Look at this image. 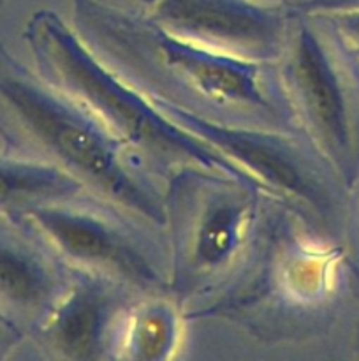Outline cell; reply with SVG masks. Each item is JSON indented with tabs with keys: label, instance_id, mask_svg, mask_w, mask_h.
<instances>
[{
	"label": "cell",
	"instance_id": "1",
	"mask_svg": "<svg viewBox=\"0 0 359 361\" xmlns=\"http://www.w3.org/2000/svg\"><path fill=\"white\" fill-rule=\"evenodd\" d=\"M28 37L49 83L94 113L150 175L153 164L155 173L225 176L270 192L236 162L172 122L55 13L35 14Z\"/></svg>",
	"mask_w": 359,
	"mask_h": 361
},
{
	"label": "cell",
	"instance_id": "15",
	"mask_svg": "<svg viewBox=\"0 0 359 361\" xmlns=\"http://www.w3.org/2000/svg\"><path fill=\"white\" fill-rule=\"evenodd\" d=\"M277 2H280V4H284V0H277Z\"/></svg>",
	"mask_w": 359,
	"mask_h": 361
},
{
	"label": "cell",
	"instance_id": "10",
	"mask_svg": "<svg viewBox=\"0 0 359 361\" xmlns=\"http://www.w3.org/2000/svg\"><path fill=\"white\" fill-rule=\"evenodd\" d=\"M35 250L0 240V295L14 305L48 316L70 279Z\"/></svg>",
	"mask_w": 359,
	"mask_h": 361
},
{
	"label": "cell",
	"instance_id": "12",
	"mask_svg": "<svg viewBox=\"0 0 359 361\" xmlns=\"http://www.w3.org/2000/svg\"><path fill=\"white\" fill-rule=\"evenodd\" d=\"M178 319L165 303H146L127 317L123 335L118 338L130 360H165L176 345Z\"/></svg>",
	"mask_w": 359,
	"mask_h": 361
},
{
	"label": "cell",
	"instance_id": "13",
	"mask_svg": "<svg viewBox=\"0 0 359 361\" xmlns=\"http://www.w3.org/2000/svg\"><path fill=\"white\" fill-rule=\"evenodd\" d=\"M340 23L352 34L359 35V9L348 11V13L340 14Z\"/></svg>",
	"mask_w": 359,
	"mask_h": 361
},
{
	"label": "cell",
	"instance_id": "9",
	"mask_svg": "<svg viewBox=\"0 0 359 361\" xmlns=\"http://www.w3.org/2000/svg\"><path fill=\"white\" fill-rule=\"evenodd\" d=\"M239 185L245 183H236L232 190L211 194L203 201L194 221H190L187 228V259L190 270L206 274L220 268L234 256L253 207L250 196L234 192Z\"/></svg>",
	"mask_w": 359,
	"mask_h": 361
},
{
	"label": "cell",
	"instance_id": "2",
	"mask_svg": "<svg viewBox=\"0 0 359 361\" xmlns=\"http://www.w3.org/2000/svg\"><path fill=\"white\" fill-rule=\"evenodd\" d=\"M0 95L53 164L144 224H168V203L150 173L84 106L7 63H0Z\"/></svg>",
	"mask_w": 359,
	"mask_h": 361
},
{
	"label": "cell",
	"instance_id": "6",
	"mask_svg": "<svg viewBox=\"0 0 359 361\" xmlns=\"http://www.w3.org/2000/svg\"><path fill=\"white\" fill-rule=\"evenodd\" d=\"M148 7L169 34L257 62H278L291 30V11L277 0H153Z\"/></svg>",
	"mask_w": 359,
	"mask_h": 361
},
{
	"label": "cell",
	"instance_id": "14",
	"mask_svg": "<svg viewBox=\"0 0 359 361\" xmlns=\"http://www.w3.org/2000/svg\"><path fill=\"white\" fill-rule=\"evenodd\" d=\"M143 2H146V4H148V6H150V4H151V2H153V0H143Z\"/></svg>",
	"mask_w": 359,
	"mask_h": 361
},
{
	"label": "cell",
	"instance_id": "5",
	"mask_svg": "<svg viewBox=\"0 0 359 361\" xmlns=\"http://www.w3.org/2000/svg\"><path fill=\"white\" fill-rule=\"evenodd\" d=\"M144 92L172 122L236 162L270 192L294 197L313 208L326 204L315 166L292 136L271 127L217 120L157 92Z\"/></svg>",
	"mask_w": 359,
	"mask_h": 361
},
{
	"label": "cell",
	"instance_id": "4",
	"mask_svg": "<svg viewBox=\"0 0 359 361\" xmlns=\"http://www.w3.org/2000/svg\"><path fill=\"white\" fill-rule=\"evenodd\" d=\"M127 217L132 215L123 208L81 201V194L30 208L32 222L62 263L143 291L164 288V256L141 231L146 224Z\"/></svg>",
	"mask_w": 359,
	"mask_h": 361
},
{
	"label": "cell",
	"instance_id": "3",
	"mask_svg": "<svg viewBox=\"0 0 359 361\" xmlns=\"http://www.w3.org/2000/svg\"><path fill=\"white\" fill-rule=\"evenodd\" d=\"M77 13L88 27L111 37L113 48L139 53L143 60L175 80L211 108L238 109L252 126L282 129L294 118L278 74L267 62L241 59L194 44L169 34L148 18L144 21L116 16L94 0H77Z\"/></svg>",
	"mask_w": 359,
	"mask_h": 361
},
{
	"label": "cell",
	"instance_id": "7",
	"mask_svg": "<svg viewBox=\"0 0 359 361\" xmlns=\"http://www.w3.org/2000/svg\"><path fill=\"white\" fill-rule=\"evenodd\" d=\"M282 88L292 113L305 118L320 143L331 152L348 148V113L340 80L329 55L306 21L289 30L287 42L278 59Z\"/></svg>",
	"mask_w": 359,
	"mask_h": 361
},
{
	"label": "cell",
	"instance_id": "11",
	"mask_svg": "<svg viewBox=\"0 0 359 361\" xmlns=\"http://www.w3.org/2000/svg\"><path fill=\"white\" fill-rule=\"evenodd\" d=\"M87 187L53 162L0 164V203H28L30 207L65 200Z\"/></svg>",
	"mask_w": 359,
	"mask_h": 361
},
{
	"label": "cell",
	"instance_id": "8",
	"mask_svg": "<svg viewBox=\"0 0 359 361\" xmlns=\"http://www.w3.org/2000/svg\"><path fill=\"white\" fill-rule=\"evenodd\" d=\"M116 282L77 271L46 323L49 345L62 358H101L115 342L118 319Z\"/></svg>",
	"mask_w": 359,
	"mask_h": 361
}]
</instances>
